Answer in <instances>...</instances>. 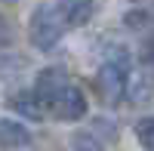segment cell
<instances>
[{
	"mask_svg": "<svg viewBox=\"0 0 154 151\" xmlns=\"http://www.w3.org/2000/svg\"><path fill=\"white\" fill-rule=\"evenodd\" d=\"M59 9H62V16H65L68 28L86 25V22H89V16H93V3H89V0H62Z\"/></svg>",
	"mask_w": 154,
	"mask_h": 151,
	"instance_id": "8992f818",
	"label": "cell"
},
{
	"mask_svg": "<svg viewBox=\"0 0 154 151\" xmlns=\"http://www.w3.org/2000/svg\"><path fill=\"white\" fill-rule=\"evenodd\" d=\"M136 139L145 151H154V117H142L136 123Z\"/></svg>",
	"mask_w": 154,
	"mask_h": 151,
	"instance_id": "ba28073f",
	"label": "cell"
},
{
	"mask_svg": "<svg viewBox=\"0 0 154 151\" xmlns=\"http://www.w3.org/2000/svg\"><path fill=\"white\" fill-rule=\"evenodd\" d=\"M68 31V22L62 16L59 3H40L31 12V22H28V37L37 49H53Z\"/></svg>",
	"mask_w": 154,
	"mask_h": 151,
	"instance_id": "6da1fadb",
	"label": "cell"
},
{
	"mask_svg": "<svg viewBox=\"0 0 154 151\" xmlns=\"http://www.w3.org/2000/svg\"><path fill=\"white\" fill-rule=\"evenodd\" d=\"M114 142H117V127L108 117H96L89 127H83L80 133L71 136L74 151H108Z\"/></svg>",
	"mask_w": 154,
	"mask_h": 151,
	"instance_id": "7a4b0ae2",
	"label": "cell"
},
{
	"mask_svg": "<svg viewBox=\"0 0 154 151\" xmlns=\"http://www.w3.org/2000/svg\"><path fill=\"white\" fill-rule=\"evenodd\" d=\"M12 40H16V31H12V25L0 16V49H6Z\"/></svg>",
	"mask_w": 154,
	"mask_h": 151,
	"instance_id": "9c48e42d",
	"label": "cell"
},
{
	"mask_svg": "<svg viewBox=\"0 0 154 151\" xmlns=\"http://www.w3.org/2000/svg\"><path fill=\"white\" fill-rule=\"evenodd\" d=\"M31 142V133L19 120H0V148H22Z\"/></svg>",
	"mask_w": 154,
	"mask_h": 151,
	"instance_id": "5b68a950",
	"label": "cell"
},
{
	"mask_svg": "<svg viewBox=\"0 0 154 151\" xmlns=\"http://www.w3.org/2000/svg\"><path fill=\"white\" fill-rule=\"evenodd\" d=\"M9 108L19 111V114L28 117V120H40V117H43V105L37 102L34 90H31V93H12V96H9Z\"/></svg>",
	"mask_w": 154,
	"mask_h": 151,
	"instance_id": "52a82bcc",
	"label": "cell"
},
{
	"mask_svg": "<svg viewBox=\"0 0 154 151\" xmlns=\"http://www.w3.org/2000/svg\"><path fill=\"white\" fill-rule=\"evenodd\" d=\"M86 108H89V105H86V96H83L80 86H74V83H68L65 90L56 96V102L49 105V111H53L59 120H68V123L83 120V117H86Z\"/></svg>",
	"mask_w": 154,
	"mask_h": 151,
	"instance_id": "3957f363",
	"label": "cell"
},
{
	"mask_svg": "<svg viewBox=\"0 0 154 151\" xmlns=\"http://www.w3.org/2000/svg\"><path fill=\"white\" fill-rule=\"evenodd\" d=\"M65 86H68V77H65V71H62V68H43L40 74H37L34 96H37V102H40L43 108H49Z\"/></svg>",
	"mask_w": 154,
	"mask_h": 151,
	"instance_id": "277c9868",
	"label": "cell"
}]
</instances>
